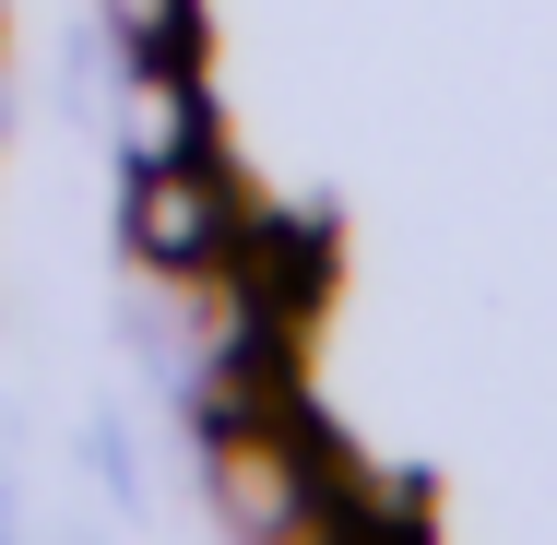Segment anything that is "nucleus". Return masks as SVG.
<instances>
[{
    "label": "nucleus",
    "instance_id": "obj_1",
    "mask_svg": "<svg viewBox=\"0 0 557 545\" xmlns=\"http://www.w3.org/2000/svg\"><path fill=\"white\" fill-rule=\"evenodd\" d=\"M131 249L154 261V273H214L237 261V202H225V178L202 154H178V166H143V190H131Z\"/></svg>",
    "mask_w": 557,
    "mask_h": 545
},
{
    "label": "nucleus",
    "instance_id": "obj_3",
    "mask_svg": "<svg viewBox=\"0 0 557 545\" xmlns=\"http://www.w3.org/2000/svg\"><path fill=\"white\" fill-rule=\"evenodd\" d=\"M108 24L131 36V60H143V48H178L190 36V0H108Z\"/></svg>",
    "mask_w": 557,
    "mask_h": 545
},
{
    "label": "nucleus",
    "instance_id": "obj_2",
    "mask_svg": "<svg viewBox=\"0 0 557 545\" xmlns=\"http://www.w3.org/2000/svg\"><path fill=\"white\" fill-rule=\"evenodd\" d=\"M202 143V96L178 72V48H143V84H131V166H178Z\"/></svg>",
    "mask_w": 557,
    "mask_h": 545
}]
</instances>
